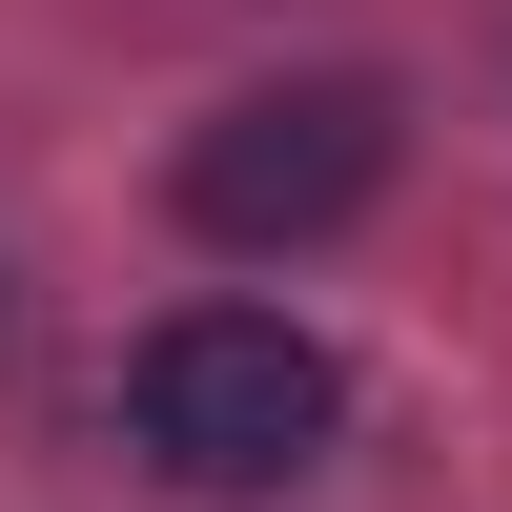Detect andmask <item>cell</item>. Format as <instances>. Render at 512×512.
I'll list each match as a JSON object with an SVG mask.
<instances>
[{
	"mask_svg": "<svg viewBox=\"0 0 512 512\" xmlns=\"http://www.w3.org/2000/svg\"><path fill=\"white\" fill-rule=\"evenodd\" d=\"M369 185H390V82H349V62L246 82L226 123H185V226L205 246H328Z\"/></svg>",
	"mask_w": 512,
	"mask_h": 512,
	"instance_id": "obj_2",
	"label": "cell"
},
{
	"mask_svg": "<svg viewBox=\"0 0 512 512\" xmlns=\"http://www.w3.org/2000/svg\"><path fill=\"white\" fill-rule=\"evenodd\" d=\"M123 431H144L164 492H287L328 431H349V369L287 308H164L144 369H123Z\"/></svg>",
	"mask_w": 512,
	"mask_h": 512,
	"instance_id": "obj_1",
	"label": "cell"
}]
</instances>
